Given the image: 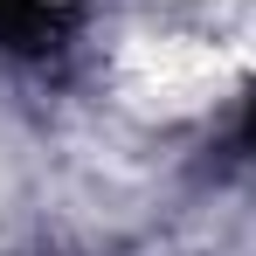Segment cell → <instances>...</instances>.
I'll return each mask as SVG.
<instances>
[{"instance_id": "7a4b0ae2", "label": "cell", "mask_w": 256, "mask_h": 256, "mask_svg": "<svg viewBox=\"0 0 256 256\" xmlns=\"http://www.w3.org/2000/svg\"><path fill=\"white\" fill-rule=\"evenodd\" d=\"M242 132H250V146H256V97H250V111H242Z\"/></svg>"}, {"instance_id": "6da1fadb", "label": "cell", "mask_w": 256, "mask_h": 256, "mask_svg": "<svg viewBox=\"0 0 256 256\" xmlns=\"http://www.w3.org/2000/svg\"><path fill=\"white\" fill-rule=\"evenodd\" d=\"M70 14H76V0H0V48L48 56L70 35Z\"/></svg>"}]
</instances>
